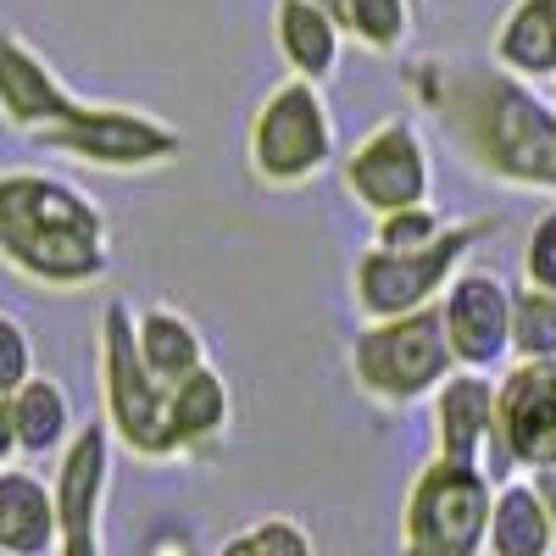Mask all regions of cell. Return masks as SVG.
I'll return each mask as SVG.
<instances>
[{
    "instance_id": "1",
    "label": "cell",
    "mask_w": 556,
    "mask_h": 556,
    "mask_svg": "<svg viewBox=\"0 0 556 556\" xmlns=\"http://www.w3.org/2000/svg\"><path fill=\"white\" fill-rule=\"evenodd\" d=\"M401 84L479 178L518 195H556V101L529 78L506 73L495 56H417L401 67Z\"/></svg>"
},
{
    "instance_id": "2",
    "label": "cell",
    "mask_w": 556,
    "mask_h": 556,
    "mask_svg": "<svg viewBox=\"0 0 556 556\" xmlns=\"http://www.w3.org/2000/svg\"><path fill=\"white\" fill-rule=\"evenodd\" d=\"M0 262L39 290H96L112 273L101 201L45 167H0Z\"/></svg>"
},
{
    "instance_id": "3",
    "label": "cell",
    "mask_w": 556,
    "mask_h": 556,
    "mask_svg": "<svg viewBox=\"0 0 556 556\" xmlns=\"http://www.w3.org/2000/svg\"><path fill=\"white\" fill-rule=\"evenodd\" d=\"M340 156V128L323 84L278 78L245 123V173L262 190H306Z\"/></svg>"
},
{
    "instance_id": "4",
    "label": "cell",
    "mask_w": 556,
    "mask_h": 556,
    "mask_svg": "<svg viewBox=\"0 0 556 556\" xmlns=\"http://www.w3.org/2000/svg\"><path fill=\"white\" fill-rule=\"evenodd\" d=\"M345 362H351V384L374 406H390V412L429 401L456 374V351H451L440 306L362 323L351 334Z\"/></svg>"
},
{
    "instance_id": "5",
    "label": "cell",
    "mask_w": 556,
    "mask_h": 556,
    "mask_svg": "<svg viewBox=\"0 0 556 556\" xmlns=\"http://www.w3.org/2000/svg\"><path fill=\"white\" fill-rule=\"evenodd\" d=\"M495 479L484 462L429 456L401 506V556H490Z\"/></svg>"
},
{
    "instance_id": "6",
    "label": "cell",
    "mask_w": 556,
    "mask_h": 556,
    "mask_svg": "<svg viewBox=\"0 0 556 556\" xmlns=\"http://www.w3.org/2000/svg\"><path fill=\"white\" fill-rule=\"evenodd\" d=\"M495 235V217H456L434 245L417 251H384L367 240L351 262V301L356 312L374 317H401V312H424L440 306V295L451 290V278L468 267V256Z\"/></svg>"
},
{
    "instance_id": "7",
    "label": "cell",
    "mask_w": 556,
    "mask_h": 556,
    "mask_svg": "<svg viewBox=\"0 0 556 556\" xmlns=\"http://www.w3.org/2000/svg\"><path fill=\"white\" fill-rule=\"evenodd\" d=\"M96 362H101V406H106V429L123 451L139 462H173L178 440L167 424V384L146 367L134 340V301L112 295L101 306V329H96Z\"/></svg>"
},
{
    "instance_id": "8",
    "label": "cell",
    "mask_w": 556,
    "mask_h": 556,
    "mask_svg": "<svg viewBox=\"0 0 556 556\" xmlns=\"http://www.w3.org/2000/svg\"><path fill=\"white\" fill-rule=\"evenodd\" d=\"M34 146L56 151L78 167H101V173H156V167H173L184 156V134L156 112L78 101L62 123L45 128Z\"/></svg>"
},
{
    "instance_id": "9",
    "label": "cell",
    "mask_w": 556,
    "mask_h": 556,
    "mask_svg": "<svg viewBox=\"0 0 556 556\" xmlns=\"http://www.w3.org/2000/svg\"><path fill=\"white\" fill-rule=\"evenodd\" d=\"M340 184L351 206H362L367 217L434 201V151L424 128L406 112H390L374 128H362L351 139V151L340 156Z\"/></svg>"
},
{
    "instance_id": "10",
    "label": "cell",
    "mask_w": 556,
    "mask_h": 556,
    "mask_svg": "<svg viewBox=\"0 0 556 556\" xmlns=\"http://www.w3.org/2000/svg\"><path fill=\"white\" fill-rule=\"evenodd\" d=\"M556 462V356H513L495 379V434L484 451V473L501 484L518 468Z\"/></svg>"
},
{
    "instance_id": "11",
    "label": "cell",
    "mask_w": 556,
    "mask_h": 556,
    "mask_svg": "<svg viewBox=\"0 0 556 556\" xmlns=\"http://www.w3.org/2000/svg\"><path fill=\"white\" fill-rule=\"evenodd\" d=\"M440 317L456 351V367H484L495 374L513 362V285L490 267H462L451 290L440 295Z\"/></svg>"
},
{
    "instance_id": "12",
    "label": "cell",
    "mask_w": 556,
    "mask_h": 556,
    "mask_svg": "<svg viewBox=\"0 0 556 556\" xmlns=\"http://www.w3.org/2000/svg\"><path fill=\"white\" fill-rule=\"evenodd\" d=\"M106 484H112V429L106 417H96V424H78V434L56 456V513H62L56 556H101Z\"/></svg>"
},
{
    "instance_id": "13",
    "label": "cell",
    "mask_w": 556,
    "mask_h": 556,
    "mask_svg": "<svg viewBox=\"0 0 556 556\" xmlns=\"http://www.w3.org/2000/svg\"><path fill=\"white\" fill-rule=\"evenodd\" d=\"M273 45L290 78L329 89L345 62V23L317 0H273Z\"/></svg>"
},
{
    "instance_id": "14",
    "label": "cell",
    "mask_w": 556,
    "mask_h": 556,
    "mask_svg": "<svg viewBox=\"0 0 556 556\" xmlns=\"http://www.w3.org/2000/svg\"><path fill=\"white\" fill-rule=\"evenodd\" d=\"M429 401H434V451L456 462H484L495 434V374L456 367Z\"/></svg>"
},
{
    "instance_id": "15",
    "label": "cell",
    "mask_w": 556,
    "mask_h": 556,
    "mask_svg": "<svg viewBox=\"0 0 556 556\" xmlns=\"http://www.w3.org/2000/svg\"><path fill=\"white\" fill-rule=\"evenodd\" d=\"M56 484L28 468H0V556H56Z\"/></svg>"
},
{
    "instance_id": "16",
    "label": "cell",
    "mask_w": 556,
    "mask_h": 556,
    "mask_svg": "<svg viewBox=\"0 0 556 556\" xmlns=\"http://www.w3.org/2000/svg\"><path fill=\"white\" fill-rule=\"evenodd\" d=\"M167 424H173L178 456H212L223 445L228 424H235V395H228V379L212 362L167 384Z\"/></svg>"
},
{
    "instance_id": "17",
    "label": "cell",
    "mask_w": 556,
    "mask_h": 556,
    "mask_svg": "<svg viewBox=\"0 0 556 556\" xmlns=\"http://www.w3.org/2000/svg\"><path fill=\"white\" fill-rule=\"evenodd\" d=\"M490 56L529 84H556V0H513L490 34Z\"/></svg>"
},
{
    "instance_id": "18",
    "label": "cell",
    "mask_w": 556,
    "mask_h": 556,
    "mask_svg": "<svg viewBox=\"0 0 556 556\" xmlns=\"http://www.w3.org/2000/svg\"><path fill=\"white\" fill-rule=\"evenodd\" d=\"M490 556H556L551 513L529 479H501L490 506Z\"/></svg>"
},
{
    "instance_id": "19",
    "label": "cell",
    "mask_w": 556,
    "mask_h": 556,
    "mask_svg": "<svg viewBox=\"0 0 556 556\" xmlns=\"http://www.w3.org/2000/svg\"><path fill=\"white\" fill-rule=\"evenodd\" d=\"M134 340H139V356H146V367L162 384H178L184 374H195V367L206 362L201 329L178 306H167V301L134 312Z\"/></svg>"
},
{
    "instance_id": "20",
    "label": "cell",
    "mask_w": 556,
    "mask_h": 556,
    "mask_svg": "<svg viewBox=\"0 0 556 556\" xmlns=\"http://www.w3.org/2000/svg\"><path fill=\"white\" fill-rule=\"evenodd\" d=\"M12 424H17V451L23 456H62L67 440L78 434L73 395L45 374H34L23 390H12Z\"/></svg>"
},
{
    "instance_id": "21",
    "label": "cell",
    "mask_w": 556,
    "mask_h": 556,
    "mask_svg": "<svg viewBox=\"0 0 556 556\" xmlns=\"http://www.w3.org/2000/svg\"><path fill=\"white\" fill-rule=\"evenodd\" d=\"M417 12H424L417 0H345L340 23H345V39L367 45L374 56H401L417 28Z\"/></svg>"
},
{
    "instance_id": "22",
    "label": "cell",
    "mask_w": 556,
    "mask_h": 556,
    "mask_svg": "<svg viewBox=\"0 0 556 556\" xmlns=\"http://www.w3.org/2000/svg\"><path fill=\"white\" fill-rule=\"evenodd\" d=\"M513 356H556V290L513 285Z\"/></svg>"
},
{
    "instance_id": "23",
    "label": "cell",
    "mask_w": 556,
    "mask_h": 556,
    "mask_svg": "<svg viewBox=\"0 0 556 556\" xmlns=\"http://www.w3.org/2000/svg\"><path fill=\"white\" fill-rule=\"evenodd\" d=\"M451 223H456V217H445L434 201H424V206H401V212L374 217V245H384V251H417V245H434Z\"/></svg>"
},
{
    "instance_id": "24",
    "label": "cell",
    "mask_w": 556,
    "mask_h": 556,
    "mask_svg": "<svg viewBox=\"0 0 556 556\" xmlns=\"http://www.w3.org/2000/svg\"><path fill=\"white\" fill-rule=\"evenodd\" d=\"M217 556H317V551H312V534L295 518H262L240 534H228Z\"/></svg>"
},
{
    "instance_id": "25",
    "label": "cell",
    "mask_w": 556,
    "mask_h": 556,
    "mask_svg": "<svg viewBox=\"0 0 556 556\" xmlns=\"http://www.w3.org/2000/svg\"><path fill=\"white\" fill-rule=\"evenodd\" d=\"M523 278L540 290H556V195L545 201V212L534 217L529 240H523Z\"/></svg>"
},
{
    "instance_id": "26",
    "label": "cell",
    "mask_w": 556,
    "mask_h": 556,
    "mask_svg": "<svg viewBox=\"0 0 556 556\" xmlns=\"http://www.w3.org/2000/svg\"><path fill=\"white\" fill-rule=\"evenodd\" d=\"M34 374H39V367H34V340H28V329H23L17 317L0 312V395L23 390Z\"/></svg>"
},
{
    "instance_id": "27",
    "label": "cell",
    "mask_w": 556,
    "mask_h": 556,
    "mask_svg": "<svg viewBox=\"0 0 556 556\" xmlns=\"http://www.w3.org/2000/svg\"><path fill=\"white\" fill-rule=\"evenodd\" d=\"M17 451V424H12V395H0V468H12Z\"/></svg>"
},
{
    "instance_id": "28",
    "label": "cell",
    "mask_w": 556,
    "mask_h": 556,
    "mask_svg": "<svg viewBox=\"0 0 556 556\" xmlns=\"http://www.w3.org/2000/svg\"><path fill=\"white\" fill-rule=\"evenodd\" d=\"M529 484L540 490L545 513H551V529H556V462H551V468H534V473H529Z\"/></svg>"
},
{
    "instance_id": "29",
    "label": "cell",
    "mask_w": 556,
    "mask_h": 556,
    "mask_svg": "<svg viewBox=\"0 0 556 556\" xmlns=\"http://www.w3.org/2000/svg\"><path fill=\"white\" fill-rule=\"evenodd\" d=\"M156 556H201V551H195V545H162Z\"/></svg>"
},
{
    "instance_id": "30",
    "label": "cell",
    "mask_w": 556,
    "mask_h": 556,
    "mask_svg": "<svg viewBox=\"0 0 556 556\" xmlns=\"http://www.w3.org/2000/svg\"><path fill=\"white\" fill-rule=\"evenodd\" d=\"M317 7H329V12L340 17V12H345V0H317Z\"/></svg>"
},
{
    "instance_id": "31",
    "label": "cell",
    "mask_w": 556,
    "mask_h": 556,
    "mask_svg": "<svg viewBox=\"0 0 556 556\" xmlns=\"http://www.w3.org/2000/svg\"><path fill=\"white\" fill-rule=\"evenodd\" d=\"M417 7H424V0H417Z\"/></svg>"
}]
</instances>
